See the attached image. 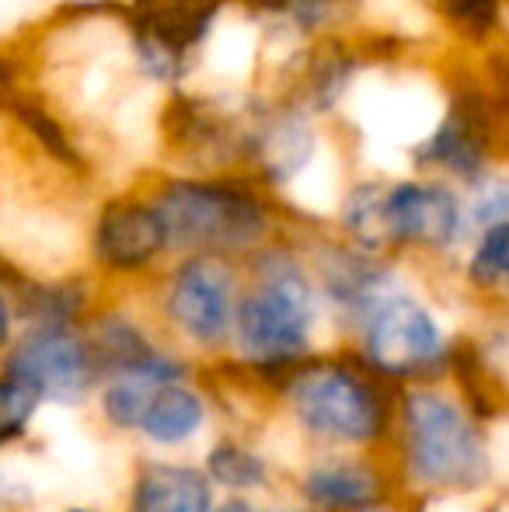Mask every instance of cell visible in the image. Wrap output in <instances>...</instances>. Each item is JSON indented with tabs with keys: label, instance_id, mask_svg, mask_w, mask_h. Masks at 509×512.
<instances>
[{
	"label": "cell",
	"instance_id": "44dd1931",
	"mask_svg": "<svg viewBox=\"0 0 509 512\" xmlns=\"http://www.w3.org/2000/svg\"><path fill=\"white\" fill-rule=\"evenodd\" d=\"M18 335V307H14V297L4 283H0V356L7 352V345Z\"/></svg>",
	"mask_w": 509,
	"mask_h": 512
},
{
	"label": "cell",
	"instance_id": "ac0fdd59",
	"mask_svg": "<svg viewBox=\"0 0 509 512\" xmlns=\"http://www.w3.org/2000/svg\"><path fill=\"white\" fill-rule=\"evenodd\" d=\"M42 408H46L42 387L28 380L25 373L0 366V450L21 443Z\"/></svg>",
	"mask_w": 509,
	"mask_h": 512
},
{
	"label": "cell",
	"instance_id": "4316f807",
	"mask_svg": "<svg viewBox=\"0 0 509 512\" xmlns=\"http://www.w3.org/2000/svg\"><path fill=\"white\" fill-rule=\"evenodd\" d=\"M506 297H509V286H506Z\"/></svg>",
	"mask_w": 509,
	"mask_h": 512
},
{
	"label": "cell",
	"instance_id": "52a82bcc",
	"mask_svg": "<svg viewBox=\"0 0 509 512\" xmlns=\"http://www.w3.org/2000/svg\"><path fill=\"white\" fill-rule=\"evenodd\" d=\"M0 366L35 380L46 405H81L102 384V366L84 324H21Z\"/></svg>",
	"mask_w": 509,
	"mask_h": 512
},
{
	"label": "cell",
	"instance_id": "2e32d148",
	"mask_svg": "<svg viewBox=\"0 0 509 512\" xmlns=\"http://www.w3.org/2000/svg\"><path fill=\"white\" fill-rule=\"evenodd\" d=\"M84 335H88L98 366H102V380L109 377L112 370H119V366L147 356L157 345L154 338L147 335V328H143L136 317L123 314V310L91 314L88 321H84Z\"/></svg>",
	"mask_w": 509,
	"mask_h": 512
},
{
	"label": "cell",
	"instance_id": "d4e9b609",
	"mask_svg": "<svg viewBox=\"0 0 509 512\" xmlns=\"http://www.w3.org/2000/svg\"><path fill=\"white\" fill-rule=\"evenodd\" d=\"M67 512H98V509H88V506H74V509H67Z\"/></svg>",
	"mask_w": 509,
	"mask_h": 512
},
{
	"label": "cell",
	"instance_id": "8992f818",
	"mask_svg": "<svg viewBox=\"0 0 509 512\" xmlns=\"http://www.w3.org/2000/svg\"><path fill=\"white\" fill-rule=\"evenodd\" d=\"M241 279L234 258L196 251L178 255L161 286V317L182 345L206 356L231 349L234 317H238Z\"/></svg>",
	"mask_w": 509,
	"mask_h": 512
},
{
	"label": "cell",
	"instance_id": "30bf717a",
	"mask_svg": "<svg viewBox=\"0 0 509 512\" xmlns=\"http://www.w3.org/2000/svg\"><path fill=\"white\" fill-rule=\"evenodd\" d=\"M314 283H318L321 304L335 310V317L346 321V328H360L391 290H398V269L381 255L360 244H328L314 255Z\"/></svg>",
	"mask_w": 509,
	"mask_h": 512
},
{
	"label": "cell",
	"instance_id": "d6986e66",
	"mask_svg": "<svg viewBox=\"0 0 509 512\" xmlns=\"http://www.w3.org/2000/svg\"><path fill=\"white\" fill-rule=\"evenodd\" d=\"M464 279L478 293H506L509 286V220L482 227L464 262Z\"/></svg>",
	"mask_w": 509,
	"mask_h": 512
},
{
	"label": "cell",
	"instance_id": "8fae6325",
	"mask_svg": "<svg viewBox=\"0 0 509 512\" xmlns=\"http://www.w3.org/2000/svg\"><path fill=\"white\" fill-rule=\"evenodd\" d=\"M168 255L164 223L150 199H112L91 227V258L105 276H143Z\"/></svg>",
	"mask_w": 509,
	"mask_h": 512
},
{
	"label": "cell",
	"instance_id": "cb8c5ba5",
	"mask_svg": "<svg viewBox=\"0 0 509 512\" xmlns=\"http://www.w3.org/2000/svg\"><path fill=\"white\" fill-rule=\"evenodd\" d=\"M4 84H7V67L0 63V88H4Z\"/></svg>",
	"mask_w": 509,
	"mask_h": 512
},
{
	"label": "cell",
	"instance_id": "e0dca14e",
	"mask_svg": "<svg viewBox=\"0 0 509 512\" xmlns=\"http://www.w3.org/2000/svg\"><path fill=\"white\" fill-rule=\"evenodd\" d=\"M262 168L276 185H286L314 161V129L304 115H279L262 133Z\"/></svg>",
	"mask_w": 509,
	"mask_h": 512
},
{
	"label": "cell",
	"instance_id": "5bb4252c",
	"mask_svg": "<svg viewBox=\"0 0 509 512\" xmlns=\"http://www.w3.org/2000/svg\"><path fill=\"white\" fill-rule=\"evenodd\" d=\"M206 422H210L206 394L189 380H175L154 394L136 436L157 450H178V446H189L206 429Z\"/></svg>",
	"mask_w": 509,
	"mask_h": 512
},
{
	"label": "cell",
	"instance_id": "5b68a950",
	"mask_svg": "<svg viewBox=\"0 0 509 512\" xmlns=\"http://www.w3.org/2000/svg\"><path fill=\"white\" fill-rule=\"evenodd\" d=\"M356 335H360L356 345L360 359L387 384L412 387L447 380L454 342L433 307L401 286L363 317Z\"/></svg>",
	"mask_w": 509,
	"mask_h": 512
},
{
	"label": "cell",
	"instance_id": "9a60e30c",
	"mask_svg": "<svg viewBox=\"0 0 509 512\" xmlns=\"http://www.w3.org/2000/svg\"><path fill=\"white\" fill-rule=\"evenodd\" d=\"M203 471L217 485V492L227 495H252L272 485V464L262 450L238 436H220L206 450Z\"/></svg>",
	"mask_w": 509,
	"mask_h": 512
},
{
	"label": "cell",
	"instance_id": "ffe728a7",
	"mask_svg": "<svg viewBox=\"0 0 509 512\" xmlns=\"http://www.w3.org/2000/svg\"><path fill=\"white\" fill-rule=\"evenodd\" d=\"M464 209L471 237L482 227L509 220V171L482 168L471 182H464Z\"/></svg>",
	"mask_w": 509,
	"mask_h": 512
},
{
	"label": "cell",
	"instance_id": "9c48e42d",
	"mask_svg": "<svg viewBox=\"0 0 509 512\" xmlns=\"http://www.w3.org/2000/svg\"><path fill=\"white\" fill-rule=\"evenodd\" d=\"M297 495L314 512H377L394 506L398 474L377 450H332L300 471Z\"/></svg>",
	"mask_w": 509,
	"mask_h": 512
},
{
	"label": "cell",
	"instance_id": "7c38bea8",
	"mask_svg": "<svg viewBox=\"0 0 509 512\" xmlns=\"http://www.w3.org/2000/svg\"><path fill=\"white\" fill-rule=\"evenodd\" d=\"M192 363L175 349H154L147 356L133 359V363L112 370L109 377L98 384V415L109 429L116 432H136L147 415L150 401L161 387L175 384V380H189Z\"/></svg>",
	"mask_w": 509,
	"mask_h": 512
},
{
	"label": "cell",
	"instance_id": "7402d4cb",
	"mask_svg": "<svg viewBox=\"0 0 509 512\" xmlns=\"http://www.w3.org/2000/svg\"><path fill=\"white\" fill-rule=\"evenodd\" d=\"M213 512H265V509L255 499H248V495H227V499H217Z\"/></svg>",
	"mask_w": 509,
	"mask_h": 512
},
{
	"label": "cell",
	"instance_id": "4fadbf2b",
	"mask_svg": "<svg viewBox=\"0 0 509 512\" xmlns=\"http://www.w3.org/2000/svg\"><path fill=\"white\" fill-rule=\"evenodd\" d=\"M217 485L203 464L147 457L136 464L129 481L126 512H213Z\"/></svg>",
	"mask_w": 509,
	"mask_h": 512
},
{
	"label": "cell",
	"instance_id": "277c9868",
	"mask_svg": "<svg viewBox=\"0 0 509 512\" xmlns=\"http://www.w3.org/2000/svg\"><path fill=\"white\" fill-rule=\"evenodd\" d=\"M150 203L164 223L168 255L248 258L272 237L269 203L231 178H168Z\"/></svg>",
	"mask_w": 509,
	"mask_h": 512
},
{
	"label": "cell",
	"instance_id": "ba28073f",
	"mask_svg": "<svg viewBox=\"0 0 509 512\" xmlns=\"http://www.w3.org/2000/svg\"><path fill=\"white\" fill-rule=\"evenodd\" d=\"M381 223L387 251L450 255L471 237L464 196L443 178H398L384 185Z\"/></svg>",
	"mask_w": 509,
	"mask_h": 512
},
{
	"label": "cell",
	"instance_id": "3957f363",
	"mask_svg": "<svg viewBox=\"0 0 509 512\" xmlns=\"http://www.w3.org/2000/svg\"><path fill=\"white\" fill-rule=\"evenodd\" d=\"M293 425L325 450L387 453L398 387L377 377L360 352H311L279 384Z\"/></svg>",
	"mask_w": 509,
	"mask_h": 512
},
{
	"label": "cell",
	"instance_id": "7a4b0ae2",
	"mask_svg": "<svg viewBox=\"0 0 509 512\" xmlns=\"http://www.w3.org/2000/svg\"><path fill=\"white\" fill-rule=\"evenodd\" d=\"M321 293L314 272L293 248L262 244L248 255L231 352L258 387L279 394L283 377L314 352Z\"/></svg>",
	"mask_w": 509,
	"mask_h": 512
},
{
	"label": "cell",
	"instance_id": "603a6c76",
	"mask_svg": "<svg viewBox=\"0 0 509 512\" xmlns=\"http://www.w3.org/2000/svg\"><path fill=\"white\" fill-rule=\"evenodd\" d=\"M485 512H509V492H506V495H499V499L492 502V506L485 509Z\"/></svg>",
	"mask_w": 509,
	"mask_h": 512
},
{
	"label": "cell",
	"instance_id": "484cf974",
	"mask_svg": "<svg viewBox=\"0 0 509 512\" xmlns=\"http://www.w3.org/2000/svg\"><path fill=\"white\" fill-rule=\"evenodd\" d=\"M286 512H314V509H307V506H297V509H286Z\"/></svg>",
	"mask_w": 509,
	"mask_h": 512
},
{
	"label": "cell",
	"instance_id": "6da1fadb",
	"mask_svg": "<svg viewBox=\"0 0 509 512\" xmlns=\"http://www.w3.org/2000/svg\"><path fill=\"white\" fill-rule=\"evenodd\" d=\"M387 453L398 474V488L419 502L475 495L492 481L485 422L471 415L454 387L443 380L398 387Z\"/></svg>",
	"mask_w": 509,
	"mask_h": 512
}]
</instances>
